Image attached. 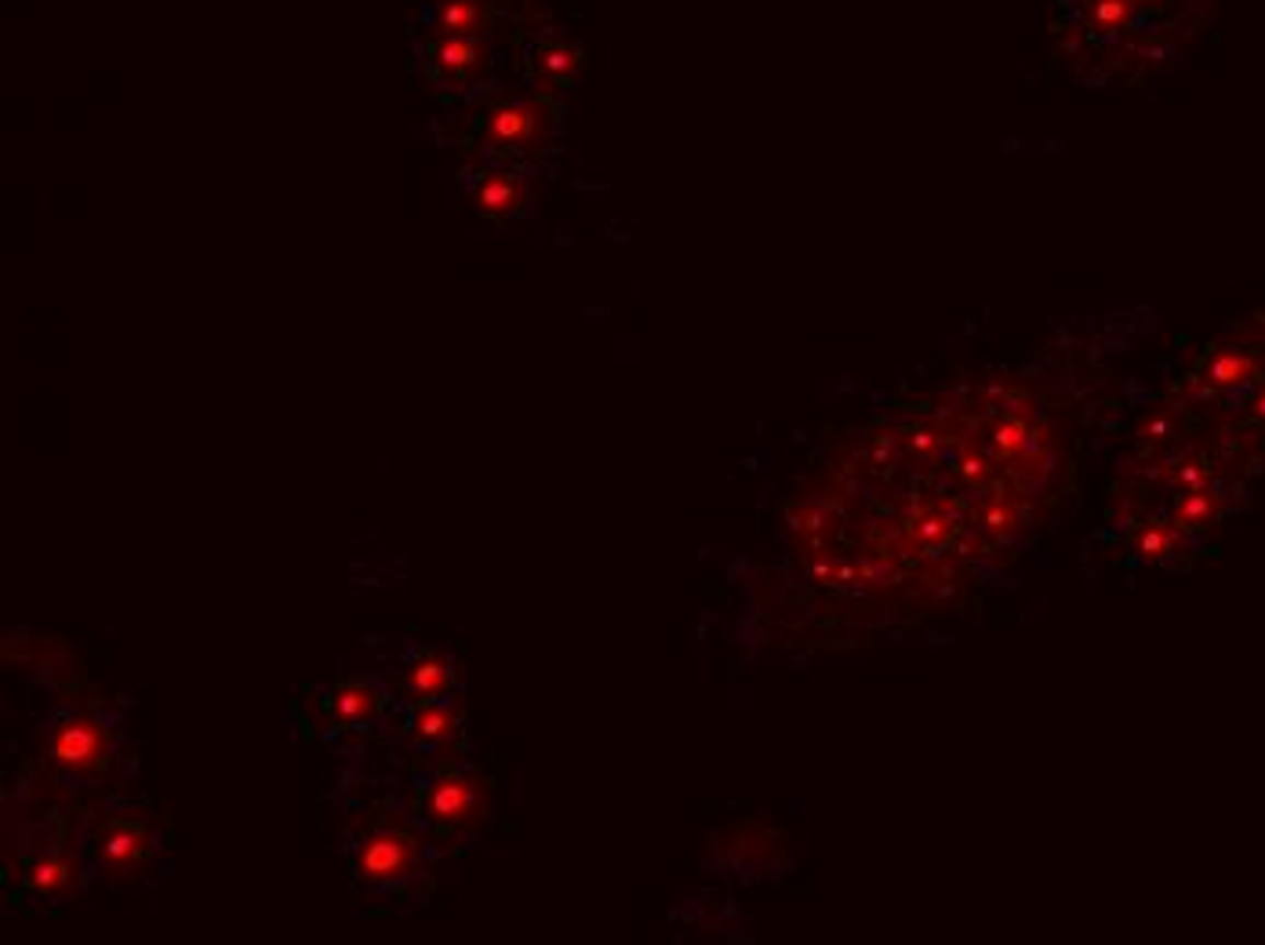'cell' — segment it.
<instances>
[{
  "label": "cell",
  "instance_id": "cell-1",
  "mask_svg": "<svg viewBox=\"0 0 1265 945\" xmlns=\"http://www.w3.org/2000/svg\"><path fill=\"white\" fill-rule=\"evenodd\" d=\"M876 437L870 462L887 473V492L873 495L851 564L865 589L887 597L953 589L997 556L1030 528L1055 470L1044 415L997 385L913 407Z\"/></svg>",
  "mask_w": 1265,
  "mask_h": 945
},
{
  "label": "cell",
  "instance_id": "cell-2",
  "mask_svg": "<svg viewBox=\"0 0 1265 945\" xmlns=\"http://www.w3.org/2000/svg\"><path fill=\"white\" fill-rule=\"evenodd\" d=\"M1051 33L1080 73L1099 81L1153 70L1175 55L1204 0H1051Z\"/></svg>",
  "mask_w": 1265,
  "mask_h": 945
},
{
  "label": "cell",
  "instance_id": "cell-3",
  "mask_svg": "<svg viewBox=\"0 0 1265 945\" xmlns=\"http://www.w3.org/2000/svg\"><path fill=\"white\" fill-rule=\"evenodd\" d=\"M51 757L55 764L70 774H91L106 764L110 757V735L102 731L99 721L91 716H70L55 727L51 735Z\"/></svg>",
  "mask_w": 1265,
  "mask_h": 945
},
{
  "label": "cell",
  "instance_id": "cell-4",
  "mask_svg": "<svg viewBox=\"0 0 1265 945\" xmlns=\"http://www.w3.org/2000/svg\"><path fill=\"white\" fill-rule=\"evenodd\" d=\"M545 128H550V110L539 106V102H503L487 113L484 120V139L495 150H506V146H539L545 139Z\"/></svg>",
  "mask_w": 1265,
  "mask_h": 945
},
{
  "label": "cell",
  "instance_id": "cell-5",
  "mask_svg": "<svg viewBox=\"0 0 1265 945\" xmlns=\"http://www.w3.org/2000/svg\"><path fill=\"white\" fill-rule=\"evenodd\" d=\"M418 862V844L404 833H375L357 855V873L371 884L404 880Z\"/></svg>",
  "mask_w": 1265,
  "mask_h": 945
},
{
  "label": "cell",
  "instance_id": "cell-6",
  "mask_svg": "<svg viewBox=\"0 0 1265 945\" xmlns=\"http://www.w3.org/2000/svg\"><path fill=\"white\" fill-rule=\"evenodd\" d=\"M484 790L481 782L465 779V774H440L426 793V811L440 826H462L484 815Z\"/></svg>",
  "mask_w": 1265,
  "mask_h": 945
},
{
  "label": "cell",
  "instance_id": "cell-7",
  "mask_svg": "<svg viewBox=\"0 0 1265 945\" xmlns=\"http://www.w3.org/2000/svg\"><path fill=\"white\" fill-rule=\"evenodd\" d=\"M492 62V44L484 37H440L433 44V73L444 84H470Z\"/></svg>",
  "mask_w": 1265,
  "mask_h": 945
},
{
  "label": "cell",
  "instance_id": "cell-8",
  "mask_svg": "<svg viewBox=\"0 0 1265 945\" xmlns=\"http://www.w3.org/2000/svg\"><path fill=\"white\" fill-rule=\"evenodd\" d=\"M429 26L440 37H481L492 26V0H437L429 8Z\"/></svg>",
  "mask_w": 1265,
  "mask_h": 945
},
{
  "label": "cell",
  "instance_id": "cell-9",
  "mask_svg": "<svg viewBox=\"0 0 1265 945\" xmlns=\"http://www.w3.org/2000/svg\"><path fill=\"white\" fill-rule=\"evenodd\" d=\"M473 204H476V211L492 215V219L517 215V211H524V204H528V182H524L520 175L492 172L487 178L476 182Z\"/></svg>",
  "mask_w": 1265,
  "mask_h": 945
},
{
  "label": "cell",
  "instance_id": "cell-10",
  "mask_svg": "<svg viewBox=\"0 0 1265 945\" xmlns=\"http://www.w3.org/2000/svg\"><path fill=\"white\" fill-rule=\"evenodd\" d=\"M150 833H146V829H139V826H120V822H113V826H106L102 829V837H99V858L106 862V865H113V869H124V865H135V862H142L146 855H150Z\"/></svg>",
  "mask_w": 1265,
  "mask_h": 945
},
{
  "label": "cell",
  "instance_id": "cell-11",
  "mask_svg": "<svg viewBox=\"0 0 1265 945\" xmlns=\"http://www.w3.org/2000/svg\"><path fill=\"white\" fill-rule=\"evenodd\" d=\"M407 684L418 694V699H437L451 688V662L440 655H426L418 658L412 666V673H407Z\"/></svg>",
  "mask_w": 1265,
  "mask_h": 945
},
{
  "label": "cell",
  "instance_id": "cell-12",
  "mask_svg": "<svg viewBox=\"0 0 1265 945\" xmlns=\"http://www.w3.org/2000/svg\"><path fill=\"white\" fill-rule=\"evenodd\" d=\"M73 884V865L62 858H41L30 869V887L44 898H59L70 891Z\"/></svg>",
  "mask_w": 1265,
  "mask_h": 945
},
{
  "label": "cell",
  "instance_id": "cell-13",
  "mask_svg": "<svg viewBox=\"0 0 1265 945\" xmlns=\"http://www.w3.org/2000/svg\"><path fill=\"white\" fill-rule=\"evenodd\" d=\"M375 705H379V699H375V691H371V688H364V684H346V688H338V691H335L332 713L338 716L342 724H360V721H368V716L375 713Z\"/></svg>",
  "mask_w": 1265,
  "mask_h": 945
},
{
  "label": "cell",
  "instance_id": "cell-14",
  "mask_svg": "<svg viewBox=\"0 0 1265 945\" xmlns=\"http://www.w3.org/2000/svg\"><path fill=\"white\" fill-rule=\"evenodd\" d=\"M451 731H455V713L448 705L429 702L415 713V735L422 742H440V738H448Z\"/></svg>",
  "mask_w": 1265,
  "mask_h": 945
},
{
  "label": "cell",
  "instance_id": "cell-15",
  "mask_svg": "<svg viewBox=\"0 0 1265 945\" xmlns=\"http://www.w3.org/2000/svg\"><path fill=\"white\" fill-rule=\"evenodd\" d=\"M534 66H539L542 73H550V77H567L578 66V59H575L572 48H542L539 59H534Z\"/></svg>",
  "mask_w": 1265,
  "mask_h": 945
}]
</instances>
